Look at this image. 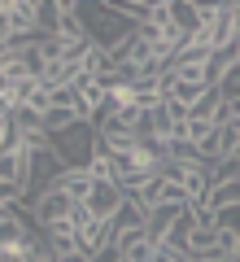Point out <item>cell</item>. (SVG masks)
Segmentation results:
<instances>
[{"label": "cell", "instance_id": "8", "mask_svg": "<svg viewBox=\"0 0 240 262\" xmlns=\"http://www.w3.org/2000/svg\"><path fill=\"white\" fill-rule=\"evenodd\" d=\"M214 219H219V227H223V232H240V206H227V210H219Z\"/></svg>", "mask_w": 240, "mask_h": 262}, {"label": "cell", "instance_id": "11", "mask_svg": "<svg viewBox=\"0 0 240 262\" xmlns=\"http://www.w3.org/2000/svg\"><path fill=\"white\" fill-rule=\"evenodd\" d=\"M201 262H219V258H201Z\"/></svg>", "mask_w": 240, "mask_h": 262}, {"label": "cell", "instance_id": "4", "mask_svg": "<svg viewBox=\"0 0 240 262\" xmlns=\"http://www.w3.org/2000/svg\"><path fill=\"white\" fill-rule=\"evenodd\" d=\"M131 196H136L140 206L157 210L162 201H166V175L157 170V175H148V179H136V184H131Z\"/></svg>", "mask_w": 240, "mask_h": 262}, {"label": "cell", "instance_id": "5", "mask_svg": "<svg viewBox=\"0 0 240 262\" xmlns=\"http://www.w3.org/2000/svg\"><path fill=\"white\" fill-rule=\"evenodd\" d=\"M57 184H61L66 192H70L74 201H79V206H83L88 196H92V188H96V179H92V170H88V166H66V175L57 179Z\"/></svg>", "mask_w": 240, "mask_h": 262}, {"label": "cell", "instance_id": "7", "mask_svg": "<svg viewBox=\"0 0 240 262\" xmlns=\"http://www.w3.org/2000/svg\"><path fill=\"white\" fill-rule=\"evenodd\" d=\"M227 206H240V179H231V184H214L210 210L219 214V210H227Z\"/></svg>", "mask_w": 240, "mask_h": 262}, {"label": "cell", "instance_id": "3", "mask_svg": "<svg viewBox=\"0 0 240 262\" xmlns=\"http://www.w3.org/2000/svg\"><path fill=\"white\" fill-rule=\"evenodd\" d=\"M122 201H127V188H122V184H96L83 206L92 210V219H114L122 210Z\"/></svg>", "mask_w": 240, "mask_h": 262}, {"label": "cell", "instance_id": "10", "mask_svg": "<svg viewBox=\"0 0 240 262\" xmlns=\"http://www.w3.org/2000/svg\"><path fill=\"white\" fill-rule=\"evenodd\" d=\"M219 262H236V258H219Z\"/></svg>", "mask_w": 240, "mask_h": 262}, {"label": "cell", "instance_id": "6", "mask_svg": "<svg viewBox=\"0 0 240 262\" xmlns=\"http://www.w3.org/2000/svg\"><path fill=\"white\" fill-rule=\"evenodd\" d=\"M114 223V232H131V227H148V206H140L136 196H127V201H122V210L118 214L110 219Z\"/></svg>", "mask_w": 240, "mask_h": 262}, {"label": "cell", "instance_id": "2", "mask_svg": "<svg viewBox=\"0 0 240 262\" xmlns=\"http://www.w3.org/2000/svg\"><path fill=\"white\" fill-rule=\"evenodd\" d=\"M74 206H79V201H74V196L66 192L61 184H57V188H48L44 196H35V201H31V219H35V227H39V232H53V227L70 223Z\"/></svg>", "mask_w": 240, "mask_h": 262}, {"label": "cell", "instance_id": "9", "mask_svg": "<svg viewBox=\"0 0 240 262\" xmlns=\"http://www.w3.org/2000/svg\"><path fill=\"white\" fill-rule=\"evenodd\" d=\"M57 262H92V253H83V249H79V253H61Z\"/></svg>", "mask_w": 240, "mask_h": 262}, {"label": "cell", "instance_id": "1", "mask_svg": "<svg viewBox=\"0 0 240 262\" xmlns=\"http://www.w3.org/2000/svg\"><path fill=\"white\" fill-rule=\"evenodd\" d=\"M48 35V0H5L0 39H39Z\"/></svg>", "mask_w": 240, "mask_h": 262}]
</instances>
